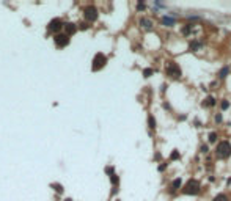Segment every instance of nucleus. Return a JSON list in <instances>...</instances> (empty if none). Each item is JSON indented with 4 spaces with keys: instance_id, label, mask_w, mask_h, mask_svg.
I'll return each mask as SVG.
<instances>
[{
    "instance_id": "1",
    "label": "nucleus",
    "mask_w": 231,
    "mask_h": 201,
    "mask_svg": "<svg viewBox=\"0 0 231 201\" xmlns=\"http://www.w3.org/2000/svg\"><path fill=\"white\" fill-rule=\"evenodd\" d=\"M216 156L219 159H227L231 156V145L230 142H220L216 148Z\"/></svg>"
},
{
    "instance_id": "2",
    "label": "nucleus",
    "mask_w": 231,
    "mask_h": 201,
    "mask_svg": "<svg viewBox=\"0 0 231 201\" xmlns=\"http://www.w3.org/2000/svg\"><path fill=\"white\" fill-rule=\"evenodd\" d=\"M165 74L168 77H172V79H179L183 72H181L179 65H176L175 61H167V65H165Z\"/></svg>"
},
{
    "instance_id": "3",
    "label": "nucleus",
    "mask_w": 231,
    "mask_h": 201,
    "mask_svg": "<svg viewBox=\"0 0 231 201\" xmlns=\"http://www.w3.org/2000/svg\"><path fill=\"white\" fill-rule=\"evenodd\" d=\"M200 182L197 179H189L186 182V186L183 187V193L184 195H198L200 193Z\"/></svg>"
},
{
    "instance_id": "4",
    "label": "nucleus",
    "mask_w": 231,
    "mask_h": 201,
    "mask_svg": "<svg viewBox=\"0 0 231 201\" xmlns=\"http://www.w3.org/2000/svg\"><path fill=\"white\" fill-rule=\"evenodd\" d=\"M106 63H107V57L104 54H101V52H98L96 55H95V58H93V71H99L101 68H104L106 66Z\"/></svg>"
},
{
    "instance_id": "5",
    "label": "nucleus",
    "mask_w": 231,
    "mask_h": 201,
    "mask_svg": "<svg viewBox=\"0 0 231 201\" xmlns=\"http://www.w3.org/2000/svg\"><path fill=\"white\" fill-rule=\"evenodd\" d=\"M84 18L88 21V22H93L98 19V10L96 7H93V5H88V7H85L84 10Z\"/></svg>"
},
{
    "instance_id": "6",
    "label": "nucleus",
    "mask_w": 231,
    "mask_h": 201,
    "mask_svg": "<svg viewBox=\"0 0 231 201\" xmlns=\"http://www.w3.org/2000/svg\"><path fill=\"white\" fill-rule=\"evenodd\" d=\"M55 44H57L58 47H65L69 44V36L66 35V33H58V35H55Z\"/></svg>"
},
{
    "instance_id": "7",
    "label": "nucleus",
    "mask_w": 231,
    "mask_h": 201,
    "mask_svg": "<svg viewBox=\"0 0 231 201\" xmlns=\"http://www.w3.org/2000/svg\"><path fill=\"white\" fill-rule=\"evenodd\" d=\"M62 27H65V24L62 22V19L57 18V19H52L51 21V24H49L47 29H49V32H54V33H57V35H58V32H60Z\"/></svg>"
},
{
    "instance_id": "8",
    "label": "nucleus",
    "mask_w": 231,
    "mask_h": 201,
    "mask_svg": "<svg viewBox=\"0 0 231 201\" xmlns=\"http://www.w3.org/2000/svg\"><path fill=\"white\" fill-rule=\"evenodd\" d=\"M63 29L66 30V35H73V33L77 30V27H76V24H73V22H66V24H65V27H63Z\"/></svg>"
},
{
    "instance_id": "9",
    "label": "nucleus",
    "mask_w": 231,
    "mask_h": 201,
    "mask_svg": "<svg viewBox=\"0 0 231 201\" xmlns=\"http://www.w3.org/2000/svg\"><path fill=\"white\" fill-rule=\"evenodd\" d=\"M179 187H181V178H178V179H175V181L172 182V187H170V192H176Z\"/></svg>"
},
{
    "instance_id": "10",
    "label": "nucleus",
    "mask_w": 231,
    "mask_h": 201,
    "mask_svg": "<svg viewBox=\"0 0 231 201\" xmlns=\"http://www.w3.org/2000/svg\"><path fill=\"white\" fill-rule=\"evenodd\" d=\"M140 25L143 27V29H151L153 22H151L150 19H145V18H142V19H140Z\"/></svg>"
},
{
    "instance_id": "11",
    "label": "nucleus",
    "mask_w": 231,
    "mask_h": 201,
    "mask_svg": "<svg viewBox=\"0 0 231 201\" xmlns=\"http://www.w3.org/2000/svg\"><path fill=\"white\" fill-rule=\"evenodd\" d=\"M203 105H208V107H212V105H216V99H214L212 96H209L205 102H203Z\"/></svg>"
},
{
    "instance_id": "12",
    "label": "nucleus",
    "mask_w": 231,
    "mask_h": 201,
    "mask_svg": "<svg viewBox=\"0 0 231 201\" xmlns=\"http://www.w3.org/2000/svg\"><path fill=\"white\" fill-rule=\"evenodd\" d=\"M162 24H164V25H168V27H170V25H173V24H175V19H172V18H167V16H165V18L162 19Z\"/></svg>"
},
{
    "instance_id": "13",
    "label": "nucleus",
    "mask_w": 231,
    "mask_h": 201,
    "mask_svg": "<svg viewBox=\"0 0 231 201\" xmlns=\"http://www.w3.org/2000/svg\"><path fill=\"white\" fill-rule=\"evenodd\" d=\"M228 72H230V68H223L222 71L219 72V77H220V79H225V77L228 76Z\"/></svg>"
},
{
    "instance_id": "14",
    "label": "nucleus",
    "mask_w": 231,
    "mask_h": 201,
    "mask_svg": "<svg viewBox=\"0 0 231 201\" xmlns=\"http://www.w3.org/2000/svg\"><path fill=\"white\" fill-rule=\"evenodd\" d=\"M212 201H228V197H227V195H223V193H220V195H217V197L214 198Z\"/></svg>"
},
{
    "instance_id": "15",
    "label": "nucleus",
    "mask_w": 231,
    "mask_h": 201,
    "mask_svg": "<svg viewBox=\"0 0 231 201\" xmlns=\"http://www.w3.org/2000/svg\"><path fill=\"white\" fill-rule=\"evenodd\" d=\"M148 124H150L151 129H154V127H156V120H154V116H153V115L150 116V118H148Z\"/></svg>"
},
{
    "instance_id": "16",
    "label": "nucleus",
    "mask_w": 231,
    "mask_h": 201,
    "mask_svg": "<svg viewBox=\"0 0 231 201\" xmlns=\"http://www.w3.org/2000/svg\"><path fill=\"white\" fill-rule=\"evenodd\" d=\"M181 157V154H179V151H173V153H172V156H170V159H172V160H176V159H179Z\"/></svg>"
},
{
    "instance_id": "17",
    "label": "nucleus",
    "mask_w": 231,
    "mask_h": 201,
    "mask_svg": "<svg viewBox=\"0 0 231 201\" xmlns=\"http://www.w3.org/2000/svg\"><path fill=\"white\" fill-rule=\"evenodd\" d=\"M216 140H217V134H216V132H211V134H209V142L214 143Z\"/></svg>"
},
{
    "instance_id": "18",
    "label": "nucleus",
    "mask_w": 231,
    "mask_h": 201,
    "mask_svg": "<svg viewBox=\"0 0 231 201\" xmlns=\"http://www.w3.org/2000/svg\"><path fill=\"white\" fill-rule=\"evenodd\" d=\"M52 187H54L57 192H60V193L63 192V186H62V184H52Z\"/></svg>"
},
{
    "instance_id": "19",
    "label": "nucleus",
    "mask_w": 231,
    "mask_h": 201,
    "mask_svg": "<svg viewBox=\"0 0 231 201\" xmlns=\"http://www.w3.org/2000/svg\"><path fill=\"white\" fill-rule=\"evenodd\" d=\"M153 72H154V71H153L151 68H146L145 71H143V76H145V77H150V76L153 74Z\"/></svg>"
},
{
    "instance_id": "20",
    "label": "nucleus",
    "mask_w": 231,
    "mask_h": 201,
    "mask_svg": "<svg viewBox=\"0 0 231 201\" xmlns=\"http://www.w3.org/2000/svg\"><path fill=\"white\" fill-rule=\"evenodd\" d=\"M110 179H112L113 186H118V176L117 175H112V176H110Z\"/></svg>"
},
{
    "instance_id": "21",
    "label": "nucleus",
    "mask_w": 231,
    "mask_h": 201,
    "mask_svg": "<svg viewBox=\"0 0 231 201\" xmlns=\"http://www.w3.org/2000/svg\"><path fill=\"white\" fill-rule=\"evenodd\" d=\"M220 107H222V110H227V109L230 107V104H228V100H223V102H222V105H220Z\"/></svg>"
},
{
    "instance_id": "22",
    "label": "nucleus",
    "mask_w": 231,
    "mask_h": 201,
    "mask_svg": "<svg viewBox=\"0 0 231 201\" xmlns=\"http://www.w3.org/2000/svg\"><path fill=\"white\" fill-rule=\"evenodd\" d=\"M200 46H201L200 43H194V44H190V50H195V49H198Z\"/></svg>"
},
{
    "instance_id": "23",
    "label": "nucleus",
    "mask_w": 231,
    "mask_h": 201,
    "mask_svg": "<svg viewBox=\"0 0 231 201\" xmlns=\"http://www.w3.org/2000/svg\"><path fill=\"white\" fill-rule=\"evenodd\" d=\"M137 10H139V11L145 10V5H143V3H139V5H137Z\"/></svg>"
},
{
    "instance_id": "24",
    "label": "nucleus",
    "mask_w": 231,
    "mask_h": 201,
    "mask_svg": "<svg viewBox=\"0 0 231 201\" xmlns=\"http://www.w3.org/2000/svg\"><path fill=\"white\" fill-rule=\"evenodd\" d=\"M220 121H222V115H216V123H220Z\"/></svg>"
},
{
    "instance_id": "25",
    "label": "nucleus",
    "mask_w": 231,
    "mask_h": 201,
    "mask_svg": "<svg viewBox=\"0 0 231 201\" xmlns=\"http://www.w3.org/2000/svg\"><path fill=\"white\" fill-rule=\"evenodd\" d=\"M201 153H208V146H206V145H203V146H201Z\"/></svg>"
},
{
    "instance_id": "26",
    "label": "nucleus",
    "mask_w": 231,
    "mask_h": 201,
    "mask_svg": "<svg viewBox=\"0 0 231 201\" xmlns=\"http://www.w3.org/2000/svg\"><path fill=\"white\" fill-rule=\"evenodd\" d=\"M65 201H73V200H71V198H68V200H65Z\"/></svg>"
},
{
    "instance_id": "27",
    "label": "nucleus",
    "mask_w": 231,
    "mask_h": 201,
    "mask_svg": "<svg viewBox=\"0 0 231 201\" xmlns=\"http://www.w3.org/2000/svg\"><path fill=\"white\" fill-rule=\"evenodd\" d=\"M228 184H231V179H228Z\"/></svg>"
}]
</instances>
